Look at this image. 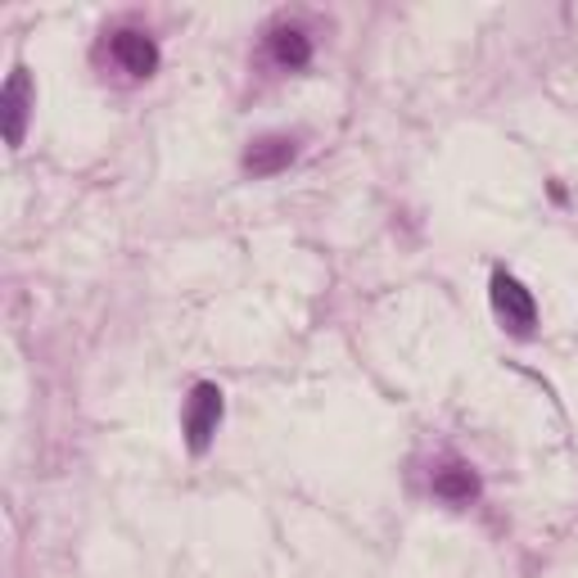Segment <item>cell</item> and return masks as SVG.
<instances>
[{"instance_id": "8992f818", "label": "cell", "mask_w": 578, "mask_h": 578, "mask_svg": "<svg viewBox=\"0 0 578 578\" xmlns=\"http://www.w3.org/2000/svg\"><path fill=\"white\" fill-rule=\"evenodd\" d=\"M271 59L280 68H308L312 63V41L303 28H276L271 32Z\"/></svg>"}, {"instance_id": "277c9868", "label": "cell", "mask_w": 578, "mask_h": 578, "mask_svg": "<svg viewBox=\"0 0 578 578\" xmlns=\"http://www.w3.org/2000/svg\"><path fill=\"white\" fill-rule=\"evenodd\" d=\"M295 136H258L245 150V172L249 177H276L295 163Z\"/></svg>"}, {"instance_id": "5b68a950", "label": "cell", "mask_w": 578, "mask_h": 578, "mask_svg": "<svg viewBox=\"0 0 578 578\" xmlns=\"http://www.w3.org/2000/svg\"><path fill=\"white\" fill-rule=\"evenodd\" d=\"M109 50H113V59L131 72V78H150V72L159 68V46H155L150 37H144V32H136V28L113 32Z\"/></svg>"}, {"instance_id": "7a4b0ae2", "label": "cell", "mask_w": 578, "mask_h": 578, "mask_svg": "<svg viewBox=\"0 0 578 578\" xmlns=\"http://www.w3.org/2000/svg\"><path fill=\"white\" fill-rule=\"evenodd\" d=\"M492 312L511 326L516 335H529L534 330V321H538V303H534V295L516 280V276H506V271H497L492 276Z\"/></svg>"}, {"instance_id": "6da1fadb", "label": "cell", "mask_w": 578, "mask_h": 578, "mask_svg": "<svg viewBox=\"0 0 578 578\" xmlns=\"http://www.w3.org/2000/svg\"><path fill=\"white\" fill-rule=\"evenodd\" d=\"M32 104H37V87H32V78H28V68H14L10 82H6V91H0V122H6V140L14 144V150H19L23 136H28Z\"/></svg>"}, {"instance_id": "52a82bcc", "label": "cell", "mask_w": 578, "mask_h": 578, "mask_svg": "<svg viewBox=\"0 0 578 578\" xmlns=\"http://www.w3.org/2000/svg\"><path fill=\"white\" fill-rule=\"evenodd\" d=\"M434 492H439L444 501H470L479 492V475L470 466L452 461V466H444L439 475H434Z\"/></svg>"}, {"instance_id": "3957f363", "label": "cell", "mask_w": 578, "mask_h": 578, "mask_svg": "<svg viewBox=\"0 0 578 578\" xmlns=\"http://www.w3.org/2000/svg\"><path fill=\"white\" fill-rule=\"evenodd\" d=\"M217 425H222V389L195 385V393L186 402V444H190V452H203L212 444Z\"/></svg>"}]
</instances>
